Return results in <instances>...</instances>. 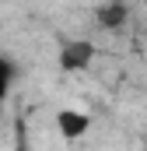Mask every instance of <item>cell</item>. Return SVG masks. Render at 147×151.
Segmentation results:
<instances>
[{
    "instance_id": "1",
    "label": "cell",
    "mask_w": 147,
    "mask_h": 151,
    "mask_svg": "<svg viewBox=\"0 0 147 151\" xmlns=\"http://www.w3.org/2000/svg\"><path fill=\"white\" fill-rule=\"evenodd\" d=\"M88 127H91V119H88V113H81V109H63V113L56 116V130H60L67 141L84 137V134H88Z\"/></svg>"
},
{
    "instance_id": "2",
    "label": "cell",
    "mask_w": 147,
    "mask_h": 151,
    "mask_svg": "<svg viewBox=\"0 0 147 151\" xmlns=\"http://www.w3.org/2000/svg\"><path fill=\"white\" fill-rule=\"evenodd\" d=\"M91 56H95V46H91V42H70V46H63V53H60V67L81 70V67L91 63Z\"/></svg>"
},
{
    "instance_id": "3",
    "label": "cell",
    "mask_w": 147,
    "mask_h": 151,
    "mask_svg": "<svg viewBox=\"0 0 147 151\" xmlns=\"http://www.w3.org/2000/svg\"><path fill=\"white\" fill-rule=\"evenodd\" d=\"M98 21H102L105 28H119V25L126 21V7H123V4H105V7L98 11Z\"/></svg>"
},
{
    "instance_id": "4",
    "label": "cell",
    "mask_w": 147,
    "mask_h": 151,
    "mask_svg": "<svg viewBox=\"0 0 147 151\" xmlns=\"http://www.w3.org/2000/svg\"><path fill=\"white\" fill-rule=\"evenodd\" d=\"M11 77H14L11 63H7V60H0V102H4V95H7V88H11Z\"/></svg>"
}]
</instances>
